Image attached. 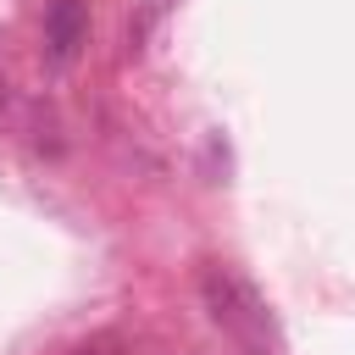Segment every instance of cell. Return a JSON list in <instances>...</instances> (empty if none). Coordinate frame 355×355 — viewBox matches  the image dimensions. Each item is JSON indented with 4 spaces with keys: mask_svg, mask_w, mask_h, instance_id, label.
Wrapping results in <instances>:
<instances>
[{
    "mask_svg": "<svg viewBox=\"0 0 355 355\" xmlns=\"http://www.w3.org/2000/svg\"><path fill=\"white\" fill-rule=\"evenodd\" d=\"M200 294H205L211 316H216L222 327H233L239 338H261V333H266V311H261L255 288L239 283L227 266H205V272H200Z\"/></svg>",
    "mask_w": 355,
    "mask_h": 355,
    "instance_id": "6da1fadb",
    "label": "cell"
},
{
    "mask_svg": "<svg viewBox=\"0 0 355 355\" xmlns=\"http://www.w3.org/2000/svg\"><path fill=\"white\" fill-rule=\"evenodd\" d=\"M83 39H89V6L83 0H50V11H44V50H50V61L67 67L83 50Z\"/></svg>",
    "mask_w": 355,
    "mask_h": 355,
    "instance_id": "7a4b0ae2",
    "label": "cell"
}]
</instances>
